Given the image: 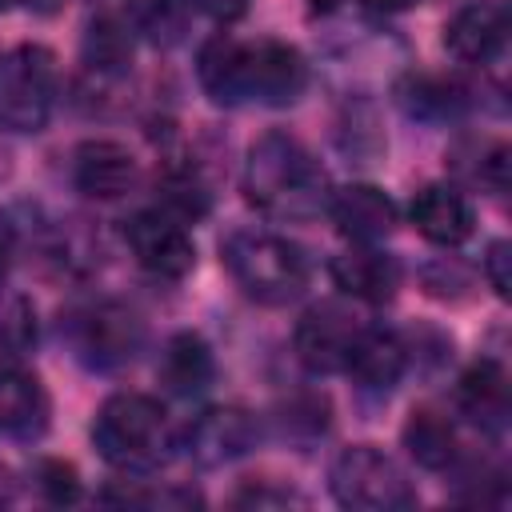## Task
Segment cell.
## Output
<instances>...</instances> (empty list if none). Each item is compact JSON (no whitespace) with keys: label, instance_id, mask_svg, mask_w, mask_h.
<instances>
[{"label":"cell","instance_id":"8","mask_svg":"<svg viewBox=\"0 0 512 512\" xmlns=\"http://www.w3.org/2000/svg\"><path fill=\"white\" fill-rule=\"evenodd\" d=\"M124 240L132 260L156 280H184L196 268V244L184 220L168 216L164 208H144L124 220Z\"/></svg>","mask_w":512,"mask_h":512},{"label":"cell","instance_id":"24","mask_svg":"<svg viewBox=\"0 0 512 512\" xmlns=\"http://www.w3.org/2000/svg\"><path fill=\"white\" fill-rule=\"evenodd\" d=\"M132 32H144L152 44H176L188 28V0H120Z\"/></svg>","mask_w":512,"mask_h":512},{"label":"cell","instance_id":"16","mask_svg":"<svg viewBox=\"0 0 512 512\" xmlns=\"http://www.w3.org/2000/svg\"><path fill=\"white\" fill-rule=\"evenodd\" d=\"M408 216H412L416 232L440 248H460L476 228V212H472L468 196L452 184H424L412 196Z\"/></svg>","mask_w":512,"mask_h":512},{"label":"cell","instance_id":"17","mask_svg":"<svg viewBox=\"0 0 512 512\" xmlns=\"http://www.w3.org/2000/svg\"><path fill=\"white\" fill-rule=\"evenodd\" d=\"M456 408L480 424V428H500L508 420V372L500 360H476L460 372L456 392H452Z\"/></svg>","mask_w":512,"mask_h":512},{"label":"cell","instance_id":"9","mask_svg":"<svg viewBox=\"0 0 512 512\" xmlns=\"http://www.w3.org/2000/svg\"><path fill=\"white\" fill-rule=\"evenodd\" d=\"M360 328H364V320H360L352 308H344V304H336V300L312 304V308L300 316L296 332H292L296 360H300L308 372H316V376L344 372V360H348V352H352Z\"/></svg>","mask_w":512,"mask_h":512},{"label":"cell","instance_id":"19","mask_svg":"<svg viewBox=\"0 0 512 512\" xmlns=\"http://www.w3.org/2000/svg\"><path fill=\"white\" fill-rule=\"evenodd\" d=\"M132 24L120 12H96L84 24V40H80V60L88 72L96 76H124L132 64Z\"/></svg>","mask_w":512,"mask_h":512},{"label":"cell","instance_id":"13","mask_svg":"<svg viewBox=\"0 0 512 512\" xmlns=\"http://www.w3.org/2000/svg\"><path fill=\"white\" fill-rule=\"evenodd\" d=\"M508 44V12L500 0H468L444 24V48L460 64H492Z\"/></svg>","mask_w":512,"mask_h":512},{"label":"cell","instance_id":"28","mask_svg":"<svg viewBox=\"0 0 512 512\" xmlns=\"http://www.w3.org/2000/svg\"><path fill=\"white\" fill-rule=\"evenodd\" d=\"M508 264H512V244H508V240H492L488 252H484V276H488V284H492V292H496L500 300H508V292H512V272H508Z\"/></svg>","mask_w":512,"mask_h":512},{"label":"cell","instance_id":"26","mask_svg":"<svg viewBox=\"0 0 512 512\" xmlns=\"http://www.w3.org/2000/svg\"><path fill=\"white\" fill-rule=\"evenodd\" d=\"M36 488L52 504H72V500H80V472L68 460H40L36 464Z\"/></svg>","mask_w":512,"mask_h":512},{"label":"cell","instance_id":"3","mask_svg":"<svg viewBox=\"0 0 512 512\" xmlns=\"http://www.w3.org/2000/svg\"><path fill=\"white\" fill-rule=\"evenodd\" d=\"M220 264L228 268L232 284L264 308H284V304L300 300L312 280V264H308L304 248L268 228L228 232L220 244Z\"/></svg>","mask_w":512,"mask_h":512},{"label":"cell","instance_id":"34","mask_svg":"<svg viewBox=\"0 0 512 512\" xmlns=\"http://www.w3.org/2000/svg\"><path fill=\"white\" fill-rule=\"evenodd\" d=\"M12 4H16V0H0V12H4V8H12Z\"/></svg>","mask_w":512,"mask_h":512},{"label":"cell","instance_id":"5","mask_svg":"<svg viewBox=\"0 0 512 512\" xmlns=\"http://www.w3.org/2000/svg\"><path fill=\"white\" fill-rule=\"evenodd\" d=\"M72 356L92 372H116L144 348V320L120 300H88L60 320Z\"/></svg>","mask_w":512,"mask_h":512},{"label":"cell","instance_id":"1","mask_svg":"<svg viewBox=\"0 0 512 512\" xmlns=\"http://www.w3.org/2000/svg\"><path fill=\"white\" fill-rule=\"evenodd\" d=\"M196 80L212 104L236 108L256 100L268 108H284L308 88V64L288 40H236L220 32L200 44Z\"/></svg>","mask_w":512,"mask_h":512},{"label":"cell","instance_id":"27","mask_svg":"<svg viewBox=\"0 0 512 512\" xmlns=\"http://www.w3.org/2000/svg\"><path fill=\"white\" fill-rule=\"evenodd\" d=\"M104 500H116V504H144V508H196L204 504L192 488H152V492H136V488H124L120 496L116 492H104Z\"/></svg>","mask_w":512,"mask_h":512},{"label":"cell","instance_id":"22","mask_svg":"<svg viewBox=\"0 0 512 512\" xmlns=\"http://www.w3.org/2000/svg\"><path fill=\"white\" fill-rule=\"evenodd\" d=\"M396 100L408 116H420V120H448V116H460V108L468 104L464 88L448 76H404L396 84Z\"/></svg>","mask_w":512,"mask_h":512},{"label":"cell","instance_id":"23","mask_svg":"<svg viewBox=\"0 0 512 512\" xmlns=\"http://www.w3.org/2000/svg\"><path fill=\"white\" fill-rule=\"evenodd\" d=\"M452 168L468 184H480L500 196L508 188V144L504 140H460L452 148Z\"/></svg>","mask_w":512,"mask_h":512},{"label":"cell","instance_id":"7","mask_svg":"<svg viewBox=\"0 0 512 512\" xmlns=\"http://www.w3.org/2000/svg\"><path fill=\"white\" fill-rule=\"evenodd\" d=\"M56 56L44 44H16L0 56V128L40 132L56 108Z\"/></svg>","mask_w":512,"mask_h":512},{"label":"cell","instance_id":"31","mask_svg":"<svg viewBox=\"0 0 512 512\" xmlns=\"http://www.w3.org/2000/svg\"><path fill=\"white\" fill-rule=\"evenodd\" d=\"M12 260H16V224L8 220V212H0V280L8 276Z\"/></svg>","mask_w":512,"mask_h":512},{"label":"cell","instance_id":"30","mask_svg":"<svg viewBox=\"0 0 512 512\" xmlns=\"http://www.w3.org/2000/svg\"><path fill=\"white\" fill-rule=\"evenodd\" d=\"M192 8H200L204 16H212V20H220V24H228V20H240L244 12H248V0H188Z\"/></svg>","mask_w":512,"mask_h":512},{"label":"cell","instance_id":"2","mask_svg":"<svg viewBox=\"0 0 512 512\" xmlns=\"http://www.w3.org/2000/svg\"><path fill=\"white\" fill-rule=\"evenodd\" d=\"M240 188L256 212L284 224L316 220L332 196V184L320 160L288 132H264L248 144Z\"/></svg>","mask_w":512,"mask_h":512},{"label":"cell","instance_id":"29","mask_svg":"<svg viewBox=\"0 0 512 512\" xmlns=\"http://www.w3.org/2000/svg\"><path fill=\"white\" fill-rule=\"evenodd\" d=\"M232 504H240V508H284V504H304V496H296L288 488H272V484H248L232 496Z\"/></svg>","mask_w":512,"mask_h":512},{"label":"cell","instance_id":"18","mask_svg":"<svg viewBox=\"0 0 512 512\" xmlns=\"http://www.w3.org/2000/svg\"><path fill=\"white\" fill-rule=\"evenodd\" d=\"M156 376L160 384L172 392V396H200L212 380H216V356L208 348L204 336L196 332H176L164 352H160V364H156Z\"/></svg>","mask_w":512,"mask_h":512},{"label":"cell","instance_id":"14","mask_svg":"<svg viewBox=\"0 0 512 512\" xmlns=\"http://www.w3.org/2000/svg\"><path fill=\"white\" fill-rule=\"evenodd\" d=\"M328 276L348 300H360V304H388L404 284L400 260L372 244H356V248L332 256Z\"/></svg>","mask_w":512,"mask_h":512},{"label":"cell","instance_id":"12","mask_svg":"<svg viewBox=\"0 0 512 512\" xmlns=\"http://www.w3.org/2000/svg\"><path fill=\"white\" fill-rule=\"evenodd\" d=\"M324 212L332 216L336 232L348 236L352 244H380L400 224L396 200L384 188H376V184H344V188H332Z\"/></svg>","mask_w":512,"mask_h":512},{"label":"cell","instance_id":"4","mask_svg":"<svg viewBox=\"0 0 512 512\" xmlns=\"http://www.w3.org/2000/svg\"><path fill=\"white\" fill-rule=\"evenodd\" d=\"M172 424L156 396L112 392L92 416V448L120 472H152L172 456Z\"/></svg>","mask_w":512,"mask_h":512},{"label":"cell","instance_id":"33","mask_svg":"<svg viewBox=\"0 0 512 512\" xmlns=\"http://www.w3.org/2000/svg\"><path fill=\"white\" fill-rule=\"evenodd\" d=\"M308 8L312 12H332V8H340V0H308Z\"/></svg>","mask_w":512,"mask_h":512},{"label":"cell","instance_id":"32","mask_svg":"<svg viewBox=\"0 0 512 512\" xmlns=\"http://www.w3.org/2000/svg\"><path fill=\"white\" fill-rule=\"evenodd\" d=\"M368 12H384V16H392V12H408L416 0H360Z\"/></svg>","mask_w":512,"mask_h":512},{"label":"cell","instance_id":"6","mask_svg":"<svg viewBox=\"0 0 512 512\" xmlns=\"http://www.w3.org/2000/svg\"><path fill=\"white\" fill-rule=\"evenodd\" d=\"M328 488L336 504L356 508V512H404L420 500L408 472L376 444L340 448L328 468Z\"/></svg>","mask_w":512,"mask_h":512},{"label":"cell","instance_id":"20","mask_svg":"<svg viewBox=\"0 0 512 512\" xmlns=\"http://www.w3.org/2000/svg\"><path fill=\"white\" fill-rule=\"evenodd\" d=\"M48 424V396L24 368H0V432L40 436Z\"/></svg>","mask_w":512,"mask_h":512},{"label":"cell","instance_id":"10","mask_svg":"<svg viewBox=\"0 0 512 512\" xmlns=\"http://www.w3.org/2000/svg\"><path fill=\"white\" fill-rule=\"evenodd\" d=\"M260 440V420L240 408V404H216L204 408L188 428H184V452L200 468H224L240 456H248Z\"/></svg>","mask_w":512,"mask_h":512},{"label":"cell","instance_id":"15","mask_svg":"<svg viewBox=\"0 0 512 512\" xmlns=\"http://www.w3.org/2000/svg\"><path fill=\"white\" fill-rule=\"evenodd\" d=\"M404 372H408L404 336L392 328H380V324H364L344 360V376H352L356 388H364V392H388V388H396V380Z\"/></svg>","mask_w":512,"mask_h":512},{"label":"cell","instance_id":"11","mask_svg":"<svg viewBox=\"0 0 512 512\" xmlns=\"http://www.w3.org/2000/svg\"><path fill=\"white\" fill-rule=\"evenodd\" d=\"M68 172H72L76 192H84L88 200H120L136 184V156L128 152V144L96 136L72 148Z\"/></svg>","mask_w":512,"mask_h":512},{"label":"cell","instance_id":"25","mask_svg":"<svg viewBox=\"0 0 512 512\" xmlns=\"http://www.w3.org/2000/svg\"><path fill=\"white\" fill-rule=\"evenodd\" d=\"M156 192H160L156 208H164L168 216H176L184 224H192V220H200L208 212V184L196 176V168H168L160 176Z\"/></svg>","mask_w":512,"mask_h":512},{"label":"cell","instance_id":"21","mask_svg":"<svg viewBox=\"0 0 512 512\" xmlns=\"http://www.w3.org/2000/svg\"><path fill=\"white\" fill-rule=\"evenodd\" d=\"M400 440H404L408 456L420 468H428V472L452 468L456 464V452H460L452 420L444 412H436V408H412V416L400 428Z\"/></svg>","mask_w":512,"mask_h":512}]
</instances>
